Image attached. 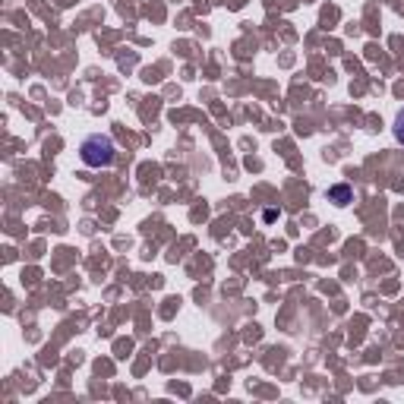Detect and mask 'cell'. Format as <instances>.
<instances>
[{
    "label": "cell",
    "instance_id": "6da1fadb",
    "mask_svg": "<svg viewBox=\"0 0 404 404\" xmlns=\"http://www.w3.org/2000/svg\"><path fill=\"white\" fill-rule=\"evenodd\" d=\"M79 155L89 168H108L114 161V143L108 136H89L83 149H79Z\"/></svg>",
    "mask_w": 404,
    "mask_h": 404
},
{
    "label": "cell",
    "instance_id": "7a4b0ae2",
    "mask_svg": "<svg viewBox=\"0 0 404 404\" xmlns=\"http://www.w3.org/2000/svg\"><path fill=\"white\" fill-rule=\"evenodd\" d=\"M329 199H335L338 205H347V202H351V187H345V183H341V187H332Z\"/></svg>",
    "mask_w": 404,
    "mask_h": 404
},
{
    "label": "cell",
    "instance_id": "3957f363",
    "mask_svg": "<svg viewBox=\"0 0 404 404\" xmlns=\"http://www.w3.org/2000/svg\"><path fill=\"white\" fill-rule=\"evenodd\" d=\"M395 139L398 143H404V108L398 111V117H395Z\"/></svg>",
    "mask_w": 404,
    "mask_h": 404
}]
</instances>
